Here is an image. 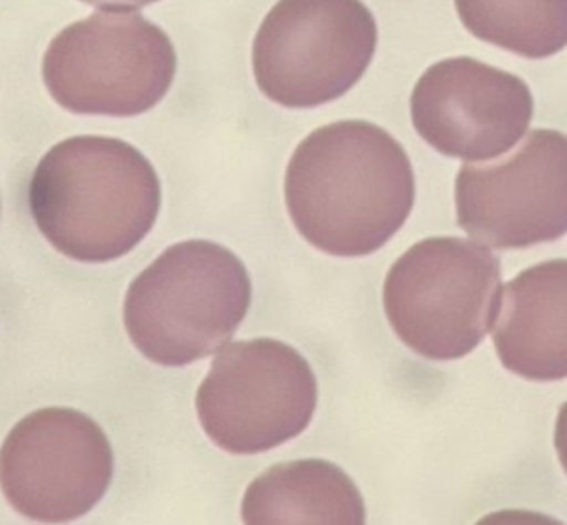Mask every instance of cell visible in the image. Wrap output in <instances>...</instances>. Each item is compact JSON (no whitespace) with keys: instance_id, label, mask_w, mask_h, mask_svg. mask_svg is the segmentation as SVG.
Masks as SVG:
<instances>
[{"instance_id":"7a4b0ae2","label":"cell","mask_w":567,"mask_h":525,"mask_svg":"<svg viewBox=\"0 0 567 525\" xmlns=\"http://www.w3.org/2000/svg\"><path fill=\"white\" fill-rule=\"evenodd\" d=\"M29 210L64 257L104 264L128 255L153 228L162 186L148 157L124 140L73 135L33 168Z\"/></svg>"},{"instance_id":"ba28073f","label":"cell","mask_w":567,"mask_h":525,"mask_svg":"<svg viewBox=\"0 0 567 525\" xmlns=\"http://www.w3.org/2000/svg\"><path fill=\"white\" fill-rule=\"evenodd\" d=\"M113 478L104 430L73 408H40L0 445V487L9 505L38 523H71L91 512Z\"/></svg>"},{"instance_id":"277c9868","label":"cell","mask_w":567,"mask_h":525,"mask_svg":"<svg viewBox=\"0 0 567 525\" xmlns=\"http://www.w3.org/2000/svg\"><path fill=\"white\" fill-rule=\"evenodd\" d=\"M501 301V261L476 239H421L383 281V310L394 334L436 361L470 354L494 328Z\"/></svg>"},{"instance_id":"30bf717a","label":"cell","mask_w":567,"mask_h":525,"mask_svg":"<svg viewBox=\"0 0 567 525\" xmlns=\"http://www.w3.org/2000/svg\"><path fill=\"white\" fill-rule=\"evenodd\" d=\"M410 115L434 151L485 162L523 140L534 97L518 75L461 55L439 60L421 73L410 95Z\"/></svg>"},{"instance_id":"6da1fadb","label":"cell","mask_w":567,"mask_h":525,"mask_svg":"<svg viewBox=\"0 0 567 525\" xmlns=\"http://www.w3.org/2000/svg\"><path fill=\"white\" fill-rule=\"evenodd\" d=\"M284 197L310 246L334 257H363L405 224L414 206V171L385 128L341 120L297 144L286 166Z\"/></svg>"},{"instance_id":"5bb4252c","label":"cell","mask_w":567,"mask_h":525,"mask_svg":"<svg viewBox=\"0 0 567 525\" xmlns=\"http://www.w3.org/2000/svg\"><path fill=\"white\" fill-rule=\"evenodd\" d=\"M474 525H565L554 516L529 509H498L478 518Z\"/></svg>"},{"instance_id":"52a82bcc","label":"cell","mask_w":567,"mask_h":525,"mask_svg":"<svg viewBox=\"0 0 567 525\" xmlns=\"http://www.w3.org/2000/svg\"><path fill=\"white\" fill-rule=\"evenodd\" d=\"M317 408L306 357L277 339L224 346L195 394L206 436L230 454L268 452L301 434Z\"/></svg>"},{"instance_id":"5b68a950","label":"cell","mask_w":567,"mask_h":525,"mask_svg":"<svg viewBox=\"0 0 567 525\" xmlns=\"http://www.w3.org/2000/svg\"><path fill=\"white\" fill-rule=\"evenodd\" d=\"M175 69L168 33L137 11H95L71 22L42 58L49 95L82 115L146 113L168 93Z\"/></svg>"},{"instance_id":"2e32d148","label":"cell","mask_w":567,"mask_h":525,"mask_svg":"<svg viewBox=\"0 0 567 525\" xmlns=\"http://www.w3.org/2000/svg\"><path fill=\"white\" fill-rule=\"evenodd\" d=\"M86 4H93L97 9H111V11H135L157 0H82Z\"/></svg>"},{"instance_id":"9a60e30c","label":"cell","mask_w":567,"mask_h":525,"mask_svg":"<svg viewBox=\"0 0 567 525\" xmlns=\"http://www.w3.org/2000/svg\"><path fill=\"white\" fill-rule=\"evenodd\" d=\"M554 447L558 454V461L567 474V401L560 405L558 416H556V428H554Z\"/></svg>"},{"instance_id":"9c48e42d","label":"cell","mask_w":567,"mask_h":525,"mask_svg":"<svg viewBox=\"0 0 567 525\" xmlns=\"http://www.w3.org/2000/svg\"><path fill=\"white\" fill-rule=\"evenodd\" d=\"M456 222L494 248H527L567 233V135L534 128L492 166H463L454 182Z\"/></svg>"},{"instance_id":"4fadbf2b","label":"cell","mask_w":567,"mask_h":525,"mask_svg":"<svg viewBox=\"0 0 567 525\" xmlns=\"http://www.w3.org/2000/svg\"><path fill=\"white\" fill-rule=\"evenodd\" d=\"M463 27L523 58H549L567 47V0H454Z\"/></svg>"},{"instance_id":"8fae6325","label":"cell","mask_w":567,"mask_h":525,"mask_svg":"<svg viewBox=\"0 0 567 525\" xmlns=\"http://www.w3.org/2000/svg\"><path fill=\"white\" fill-rule=\"evenodd\" d=\"M492 337L509 372L567 379V259L534 264L505 286Z\"/></svg>"},{"instance_id":"3957f363","label":"cell","mask_w":567,"mask_h":525,"mask_svg":"<svg viewBox=\"0 0 567 525\" xmlns=\"http://www.w3.org/2000/svg\"><path fill=\"white\" fill-rule=\"evenodd\" d=\"M252 299L244 261L226 246L186 239L159 253L126 288L122 319L153 363L182 368L230 341Z\"/></svg>"},{"instance_id":"8992f818","label":"cell","mask_w":567,"mask_h":525,"mask_svg":"<svg viewBox=\"0 0 567 525\" xmlns=\"http://www.w3.org/2000/svg\"><path fill=\"white\" fill-rule=\"evenodd\" d=\"M377 49V22L361 0H279L252 40L257 89L286 109L346 95Z\"/></svg>"},{"instance_id":"7c38bea8","label":"cell","mask_w":567,"mask_h":525,"mask_svg":"<svg viewBox=\"0 0 567 525\" xmlns=\"http://www.w3.org/2000/svg\"><path fill=\"white\" fill-rule=\"evenodd\" d=\"M244 525H365L354 481L326 459L277 463L255 476L241 498Z\"/></svg>"}]
</instances>
